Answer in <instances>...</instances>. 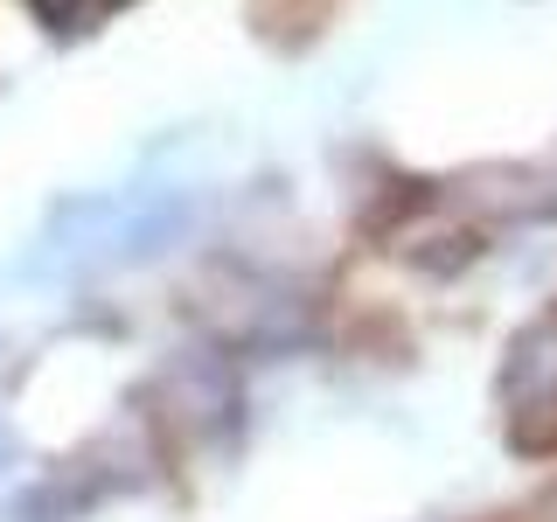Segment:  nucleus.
<instances>
[{"instance_id":"obj_1","label":"nucleus","mask_w":557,"mask_h":522,"mask_svg":"<svg viewBox=\"0 0 557 522\" xmlns=\"http://www.w3.org/2000/svg\"><path fill=\"white\" fill-rule=\"evenodd\" d=\"M182 223L174 196H104L57 216V231L35 251V272H77V265H119V258L161 251V237Z\"/></svg>"}]
</instances>
